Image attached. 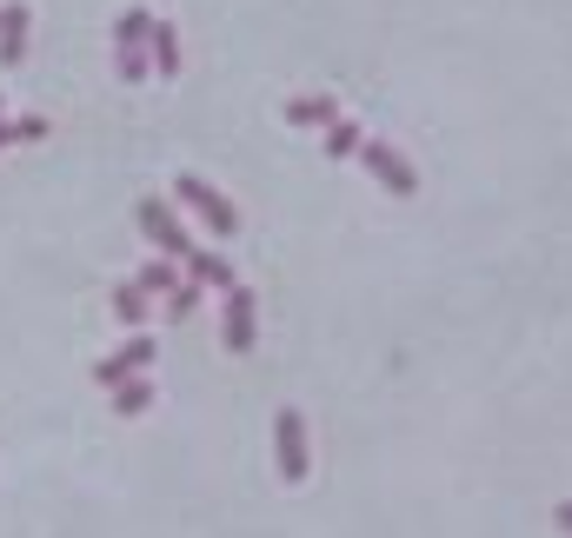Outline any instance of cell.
<instances>
[{"label": "cell", "mask_w": 572, "mask_h": 538, "mask_svg": "<svg viewBox=\"0 0 572 538\" xmlns=\"http://www.w3.org/2000/svg\"><path fill=\"white\" fill-rule=\"evenodd\" d=\"M273 453H280V479H287V486H307V479H313V446H307V413H293V406H280V419H273Z\"/></svg>", "instance_id": "cell-1"}, {"label": "cell", "mask_w": 572, "mask_h": 538, "mask_svg": "<svg viewBox=\"0 0 572 538\" xmlns=\"http://www.w3.org/2000/svg\"><path fill=\"white\" fill-rule=\"evenodd\" d=\"M173 193H180V200L200 213V226H207V233H220V240H227V233L240 226V206H233L220 186H207L200 173H180V186H173Z\"/></svg>", "instance_id": "cell-2"}, {"label": "cell", "mask_w": 572, "mask_h": 538, "mask_svg": "<svg viewBox=\"0 0 572 538\" xmlns=\"http://www.w3.org/2000/svg\"><path fill=\"white\" fill-rule=\"evenodd\" d=\"M353 160H367V166H373V180H380V186H393L400 200H413V193H420L413 160H407V153H393L387 140H360V153H353Z\"/></svg>", "instance_id": "cell-3"}, {"label": "cell", "mask_w": 572, "mask_h": 538, "mask_svg": "<svg viewBox=\"0 0 572 538\" xmlns=\"http://www.w3.org/2000/svg\"><path fill=\"white\" fill-rule=\"evenodd\" d=\"M140 233H147L167 260H187V253H193V240H187V226H180V213H173L167 200H140Z\"/></svg>", "instance_id": "cell-4"}, {"label": "cell", "mask_w": 572, "mask_h": 538, "mask_svg": "<svg viewBox=\"0 0 572 538\" xmlns=\"http://www.w3.org/2000/svg\"><path fill=\"white\" fill-rule=\"evenodd\" d=\"M147 33H153V20H147L140 7H133L120 27H113V60H120V73H127V80H140V73L153 67V53H147Z\"/></svg>", "instance_id": "cell-5"}, {"label": "cell", "mask_w": 572, "mask_h": 538, "mask_svg": "<svg viewBox=\"0 0 572 538\" xmlns=\"http://www.w3.org/2000/svg\"><path fill=\"white\" fill-rule=\"evenodd\" d=\"M220 333H227V353H253V339H260V313H253V293L233 280L227 286V319H220Z\"/></svg>", "instance_id": "cell-6"}, {"label": "cell", "mask_w": 572, "mask_h": 538, "mask_svg": "<svg viewBox=\"0 0 572 538\" xmlns=\"http://www.w3.org/2000/svg\"><path fill=\"white\" fill-rule=\"evenodd\" d=\"M140 366H153V339H140V333H133L120 353H107V359L93 366V379H100V386H120V379H133Z\"/></svg>", "instance_id": "cell-7"}, {"label": "cell", "mask_w": 572, "mask_h": 538, "mask_svg": "<svg viewBox=\"0 0 572 538\" xmlns=\"http://www.w3.org/2000/svg\"><path fill=\"white\" fill-rule=\"evenodd\" d=\"M327 120H340V100H333V93H300V100H287V126H327Z\"/></svg>", "instance_id": "cell-8"}, {"label": "cell", "mask_w": 572, "mask_h": 538, "mask_svg": "<svg viewBox=\"0 0 572 538\" xmlns=\"http://www.w3.org/2000/svg\"><path fill=\"white\" fill-rule=\"evenodd\" d=\"M107 393H113V413H120V419H140V413L153 406V379H140V373L120 379V386H107Z\"/></svg>", "instance_id": "cell-9"}, {"label": "cell", "mask_w": 572, "mask_h": 538, "mask_svg": "<svg viewBox=\"0 0 572 538\" xmlns=\"http://www.w3.org/2000/svg\"><path fill=\"white\" fill-rule=\"evenodd\" d=\"M20 53H27V13L0 7V67H20Z\"/></svg>", "instance_id": "cell-10"}, {"label": "cell", "mask_w": 572, "mask_h": 538, "mask_svg": "<svg viewBox=\"0 0 572 538\" xmlns=\"http://www.w3.org/2000/svg\"><path fill=\"white\" fill-rule=\"evenodd\" d=\"M147 53H153V73H160V80L180 73V33H173V27H153V33H147Z\"/></svg>", "instance_id": "cell-11"}, {"label": "cell", "mask_w": 572, "mask_h": 538, "mask_svg": "<svg viewBox=\"0 0 572 538\" xmlns=\"http://www.w3.org/2000/svg\"><path fill=\"white\" fill-rule=\"evenodd\" d=\"M187 266H193V280H200V286H220V293L233 286V260H220V253H200V246H193V253H187Z\"/></svg>", "instance_id": "cell-12"}, {"label": "cell", "mask_w": 572, "mask_h": 538, "mask_svg": "<svg viewBox=\"0 0 572 538\" xmlns=\"http://www.w3.org/2000/svg\"><path fill=\"white\" fill-rule=\"evenodd\" d=\"M113 319H120L127 333H140V326L153 319V313H147V293H140V286H120V293H113Z\"/></svg>", "instance_id": "cell-13"}, {"label": "cell", "mask_w": 572, "mask_h": 538, "mask_svg": "<svg viewBox=\"0 0 572 538\" xmlns=\"http://www.w3.org/2000/svg\"><path fill=\"white\" fill-rule=\"evenodd\" d=\"M360 140H367V133H360L347 113H340V120H327V153H333V160H353V153H360Z\"/></svg>", "instance_id": "cell-14"}, {"label": "cell", "mask_w": 572, "mask_h": 538, "mask_svg": "<svg viewBox=\"0 0 572 538\" xmlns=\"http://www.w3.org/2000/svg\"><path fill=\"white\" fill-rule=\"evenodd\" d=\"M133 286H140L147 300H160V293H173V286H180V266H173V260H153V266H140V280H133Z\"/></svg>", "instance_id": "cell-15"}, {"label": "cell", "mask_w": 572, "mask_h": 538, "mask_svg": "<svg viewBox=\"0 0 572 538\" xmlns=\"http://www.w3.org/2000/svg\"><path fill=\"white\" fill-rule=\"evenodd\" d=\"M160 313H167V319H187V313H200V286H173V293H160Z\"/></svg>", "instance_id": "cell-16"}]
</instances>
